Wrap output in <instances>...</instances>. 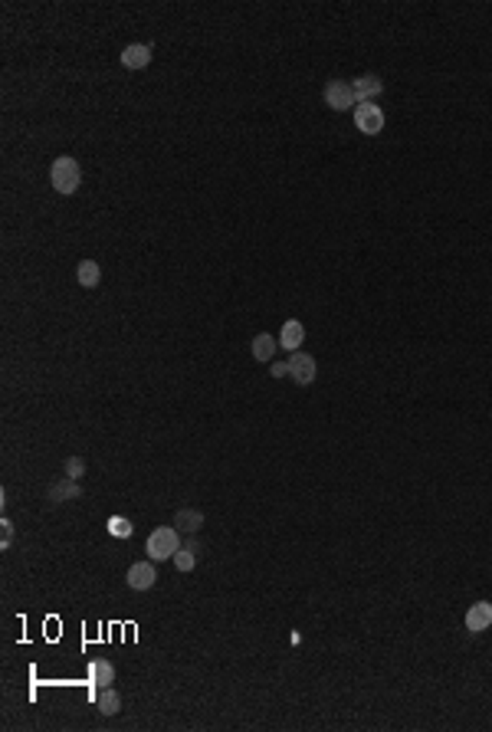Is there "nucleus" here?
I'll use <instances>...</instances> for the list:
<instances>
[{
    "label": "nucleus",
    "mask_w": 492,
    "mask_h": 732,
    "mask_svg": "<svg viewBox=\"0 0 492 732\" xmlns=\"http://www.w3.org/2000/svg\"><path fill=\"white\" fill-rule=\"evenodd\" d=\"M49 184H53V191L62 197H73L75 191H79V184H82V168H79V161H75L73 155H60V158L49 165Z\"/></svg>",
    "instance_id": "nucleus-1"
},
{
    "label": "nucleus",
    "mask_w": 492,
    "mask_h": 732,
    "mask_svg": "<svg viewBox=\"0 0 492 732\" xmlns=\"http://www.w3.org/2000/svg\"><path fill=\"white\" fill-rule=\"evenodd\" d=\"M180 549V532L174 529V525H161V529H154L148 536V542H145V552H148L151 562H167V558H174Z\"/></svg>",
    "instance_id": "nucleus-2"
},
{
    "label": "nucleus",
    "mask_w": 492,
    "mask_h": 732,
    "mask_svg": "<svg viewBox=\"0 0 492 732\" xmlns=\"http://www.w3.org/2000/svg\"><path fill=\"white\" fill-rule=\"evenodd\" d=\"M325 105H328V108H335V112L355 108V105H358V99H355L351 82H342V79H331V82H325Z\"/></svg>",
    "instance_id": "nucleus-3"
},
{
    "label": "nucleus",
    "mask_w": 492,
    "mask_h": 732,
    "mask_svg": "<svg viewBox=\"0 0 492 732\" xmlns=\"http://www.w3.org/2000/svg\"><path fill=\"white\" fill-rule=\"evenodd\" d=\"M355 125L364 135H377L384 128V108L374 102H358L355 105Z\"/></svg>",
    "instance_id": "nucleus-4"
},
{
    "label": "nucleus",
    "mask_w": 492,
    "mask_h": 732,
    "mask_svg": "<svg viewBox=\"0 0 492 732\" xmlns=\"http://www.w3.org/2000/svg\"><path fill=\"white\" fill-rule=\"evenodd\" d=\"M289 365V378L296 381V385H312L315 374H318V368H315V358L312 355H305V352H292V358L285 361Z\"/></svg>",
    "instance_id": "nucleus-5"
},
{
    "label": "nucleus",
    "mask_w": 492,
    "mask_h": 732,
    "mask_svg": "<svg viewBox=\"0 0 492 732\" xmlns=\"http://www.w3.org/2000/svg\"><path fill=\"white\" fill-rule=\"evenodd\" d=\"M128 588L132 591H151L154 588V582H158V571H154V562H134L132 568H128Z\"/></svg>",
    "instance_id": "nucleus-6"
},
{
    "label": "nucleus",
    "mask_w": 492,
    "mask_h": 732,
    "mask_svg": "<svg viewBox=\"0 0 492 732\" xmlns=\"http://www.w3.org/2000/svg\"><path fill=\"white\" fill-rule=\"evenodd\" d=\"M492 628V604L489 601H476V604H469V611H466V630L469 634H482V630Z\"/></svg>",
    "instance_id": "nucleus-7"
},
{
    "label": "nucleus",
    "mask_w": 492,
    "mask_h": 732,
    "mask_svg": "<svg viewBox=\"0 0 492 732\" xmlns=\"http://www.w3.org/2000/svg\"><path fill=\"white\" fill-rule=\"evenodd\" d=\"M351 89H355V99H358V102H374V99L384 92V82H381V76L368 73V76H358V79L351 82Z\"/></svg>",
    "instance_id": "nucleus-8"
},
{
    "label": "nucleus",
    "mask_w": 492,
    "mask_h": 732,
    "mask_svg": "<svg viewBox=\"0 0 492 732\" xmlns=\"http://www.w3.org/2000/svg\"><path fill=\"white\" fill-rule=\"evenodd\" d=\"M121 66L125 69H145L151 66V46L148 43H132L121 49Z\"/></svg>",
    "instance_id": "nucleus-9"
},
{
    "label": "nucleus",
    "mask_w": 492,
    "mask_h": 732,
    "mask_svg": "<svg viewBox=\"0 0 492 732\" xmlns=\"http://www.w3.org/2000/svg\"><path fill=\"white\" fill-rule=\"evenodd\" d=\"M79 479H69V477H62L60 483H53L49 486V493H46V499L53 503V506H60V503H69V499H79Z\"/></svg>",
    "instance_id": "nucleus-10"
},
{
    "label": "nucleus",
    "mask_w": 492,
    "mask_h": 732,
    "mask_svg": "<svg viewBox=\"0 0 492 732\" xmlns=\"http://www.w3.org/2000/svg\"><path fill=\"white\" fill-rule=\"evenodd\" d=\"M302 342H305V325L296 322V319L283 322V329H279V345H283L285 352H298Z\"/></svg>",
    "instance_id": "nucleus-11"
},
{
    "label": "nucleus",
    "mask_w": 492,
    "mask_h": 732,
    "mask_svg": "<svg viewBox=\"0 0 492 732\" xmlns=\"http://www.w3.org/2000/svg\"><path fill=\"white\" fill-rule=\"evenodd\" d=\"M174 529L194 536L197 529H204V512H200V509H191V506L178 509V512H174Z\"/></svg>",
    "instance_id": "nucleus-12"
},
{
    "label": "nucleus",
    "mask_w": 492,
    "mask_h": 732,
    "mask_svg": "<svg viewBox=\"0 0 492 732\" xmlns=\"http://www.w3.org/2000/svg\"><path fill=\"white\" fill-rule=\"evenodd\" d=\"M75 283L82 286V289H95V286L102 283V266L95 260H82L75 266Z\"/></svg>",
    "instance_id": "nucleus-13"
},
{
    "label": "nucleus",
    "mask_w": 492,
    "mask_h": 732,
    "mask_svg": "<svg viewBox=\"0 0 492 732\" xmlns=\"http://www.w3.org/2000/svg\"><path fill=\"white\" fill-rule=\"evenodd\" d=\"M89 680H92V683H95L99 689L112 687V683H115V667H112L108 660H102V657L92 660V663H89Z\"/></svg>",
    "instance_id": "nucleus-14"
},
{
    "label": "nucleus",
    "mask_w": 492,
    "mask_h": 732,
    "mask_svg": "<svg viewBox=\"0 0 492 732\" xmlns=\"http://www.w3.org/2000/svg\"><path fill=\"white\" fill-rule=\"evenodd\" d=\"M250 348H253V358L256 361H269L272 355H276V348H279V339H272V335H266V332H259Z\"/></svg>",
    "instance_id": "nucleus-15"
},
{
    "label": "nucleus",
    "mask_w": 492,
    "mask_h": 732,
    "mask_svg": "<svg viewBox=\"0 0 492 732\" xmlns=\"http://www.w3.org/2000/svg\"><path fill=\"white\" fill-rule=\"evenodd\" d=\"M174 565H178V571H194V565H197V542H194V538H191V542H184V545L178 549Z\"/></svg>",
    "instance_id": "nucleus-16"
},
{
    "label": "nucleus",
    "mask_w": 492,
    "mask_h": 732,
    "mask_svg": "<svg viewBox=\"0 0 492 732\" xmlns=\"http://www.w3.org/2000/svg\"><path fill=\"white\" fill-rule=\"evenodd\" d=\"M119 709H121V696L112 687H105L102 693H99V713H102V716H115Z\"/></svg>",
    "instance_id": "nucleus-17"
},
{
    "label": "nucleus",
    "mask_w": 492,
    "mask_h": 732,
    "mask_svg": "<svg viewBox=\"0 0 492 732\" xmlns=\"http://www.w3.org/2000/svg\"><path fill=\"white\" fill-rule=\"evenodd\" d=\"M134 532V525L125 519V516H112L108 519V536H115V538H128Z\"/></svg>",
    "instance_id": "nucleus-18"
},
{
    "label": "nucleus",
    "mask_w": 492,
    "mask_h": 732,
    "mask_svg": "<svg viewBox=\"0 0 492 732\" xmlns=\"http://www.w3.org/2000/svg\"><path fill=\"white\" fill-rule=\"evenodd\" d=\"M62 470H66V477H69V479H82V473H86V460H82V457H69V460L62 464Z\"/></svg>",
    "instance_id": "nucleus-19"
},
{
    "label": "nucleus",
    "mask_w": 492,
    "mask_h": 732,
    "mask_svg": "<svg viewBox=\"0 0 492 732\" xmlns=\"http://www.w3.org/2000/svg\"><path fill=\"white\" fill-rule=\"evenodd\" d=\"M10 542H14V523L0 519V549H10Z\"/></svg>",
    "instance_id": "nucleus-20"
},
{
    "label": "nucleus",
    "mask_w": 492,
    "mask_h": 732,
    "mask_svg": "<svg viewBox=\"0 0 492 732\" xmlns=\"http://www.w3.org/2000/svg\"><path fill=\"white\" fill-rule=\"evenodd\" d=\"M269 374H272V378H285V374H289V365L279 361V365H272V368H269Z\"/></svg>",
    "instance_id": "nucleus-21"
}]
</instances>
